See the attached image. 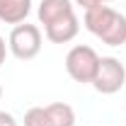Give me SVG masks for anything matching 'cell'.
I'll list each match as a JSON object with an SVG mask.
<instances>
[{
	"label": "cell",
	"instance_id": "1",
	"mask_svg": "<svg viewBox=\"0 0 126 126\" xmlns=\"http://www.w3.org/2000/svg\"><path fill=\"white\" fill-rule=\"evenodd\" d=\"M97 65H99L97 51L92 46H85V44L73 46L68 51V56H65V70L75 82H92L94 73H97Z\"/></svg>",
	"mask_w": 126,
	"mask_h": 126
},
{
	"label": "cell",
	"instance_id": "2",
	"mask_svg": "<svg viewBox=\"0 0 126 126\" xmlns=\"http://www.w3.org/2000/svg\"><path fill=\"white\" fill-rule=\"evenodd\" d=\"M7 48L12 51V56L19 61H32L39 51H41V32L36 24H15V29L10 32Z\"/></svg>",
	"mask_w": 126,
	"mask_h": 126
},
{
	"label": "cell",
	"instance_id": "3",
	"mask_svg": "<svg viewBox=\"0 0 126 126\" xmlns=\"http://www.w3.org/2000/svg\"><path fill=\"white\" fill-rule=\"evenodd\" d=\"M126 82V68L124 63L114 56H104L99 58V65H97V73H94V90L102 94H114L124 87Z\"/></svg>",
	"mask_w": 126,
	"mask_h": 126
},
{
	"label": "cell",
	"instance_id": "4",
	"mask_svg": "<svg viewBox=\"0 0 126 126\" xmlns=\"http://www.w3.org/2000/svg\"><path fill=\"white\" fill-rule=\"evenodd\" d=\"M80 32V22L75 12H70V15L61 17V19H56V22H51L44 27V34H46L48 41H53V44H68V41H73L75 36H78Z\"/></svg>",
	"mask_w": 126,
	"mask_h": 126
},
{
	"label": "cell",
	"instance_id": "5",
	"mask_svg": "<svg viewBox=\"0 0 126 126\" xmlns=\"http://www.w3.org/2000/svg\"><path fill=\"white\" fill-rule=\"evenodd\" d=\"M32 10V0H0V22L22 24Z\"/></svg>",
	"mask_w": 126,
	"mask_h": 126
},
{
	"label": "cell",
	"instance_id": "6",
	"mask_svg": "<svg viewBox=\"0 0 126 126\" xmlns=\"http://www.w3.org/2000/svg\"><path fill=\"white\" fill-rule=\"evenodd\" d=\"M70 12H75L70 0H41L36 15H39V22L46 27V24H51V22H56V19H61L65 15H70Z\"/></svg>",
	"mask_w": 126,
	"mask_h": 126
},
{
	"label": "cell",
	"instance_id": "7",
	"mask_svg": "<svg viewBox=\"0 0 126 126\" xmlns=\"http://www.w3.org/2000/svg\"><path fill=\"white\" fill-rule=\"evenodd\" d=\"M99 39L107 46H121V44H126V17L121 12H116L114 19L107 24V29L99 34Z\"/></svg>",
	"mask_w": 126,
	"mask_h": 126
},
{
	"label": "cell",
	"instance_id": "8",
	"mask_svg": "<svg viewBox=\"0 0 126 126\" xmlns=\"http://www.w3.org/2000/svg\"><path fill=\"white\" fill-rule=\"evenodd\" d=\"M48 119H51V126H75V111L70 104L65 102H53L46 107Z\"/></svg>",
	"mask_w": 126,
	"mask_h": 126
},
{
	"label": "cell",
	"instance_id": "9",
	"mask_svg": "<svg viewBox=\"0 0 126 126\" xmlns=\"http://www.w3.org/2000/svg\"><path fill=\"white\" fill-rule=\"evenodd\" d=\"M24 126H51L46 107H32L24 114Z\"/></svg>",
	"mask_w": 126,
	"mask_h": 126
},
{
	"label": "cell",
	"instance_id": "10",
	"mask_svg": "<svg viewBox=\"0 0 126 126\" xmlns=\"http://www.w3.org/2000/svg\"><path fill=\"white\" fill-rule=\"evenodd\" d=\"M73 2H75V5H80L85 12H87V10H92V7H97V5H104L102 0H73Z\"/></svg>",
	"mask_w": 126,
	"mask_h": 126
},
{
	"label": "cell",
	"instance_id": "11",
	"mask_svg": "<svg viewBox=\"0 0 126 126\" xmlns=\"http://www.w3.org/2000/svg\"><path fill=\"white\" fill-rule=\"evenodd\" d=\"M0 126H17V121H15V116H12V114L0 111Z\"/></svg>",
	"mask_w": 126,
	"mask_h": 126
},
{
	"label": "cell",
	"instance_id": "12",
	"mask_svg": "<svg viewBox=\"0 0 126 126\" xmlns=\"http://www.w3.org/2000/svg\"><path fill=\"white\" fill-rule=\"evenodd\" d=\"M5 56H7V44H5V39L0 36V65L5 63Z\"/></svg>",
	"mask_w": 126,
	"mask_h": 126
},
{
	"label": "cell",
	"instance_id": "13",
	"mask_svg": "<svg viewBox=\"0 0 126 126\" xmlns=\"http://www.w3.org/2000/svg\"><path fill=\"white\" fill-rule=\"evenodd\" d=\"M102 2H114V0H102Z\"/></svg>",
	"mask_w": 126,
	"mask_h": 126
},
{
	"label": "cell",
	"instance_id": "14",
	"mask_svg": "<svg viewBox=\"0 0 126 126\" xmlns=\"http://www.w3.org/2000/svg\"><path fill=\"white\" fill-rule=\"evenodd\" d=\"M0 97H2V87H0Z\"/></svg>",
	"mask_w": 126,
	"mask_h": 126
}]
</instances>
